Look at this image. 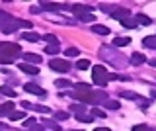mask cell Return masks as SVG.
Instances as JSON below:
<instances>
[{
  "label": "cell",
  "mask_w": 156,
  "mask_h": 131,
  "mask_svg": "<svg viewBox=\"0 0 156 131\" xmlns=\"http://www.w3.org/2000/svg\"><path fill=\"white\" fill-rule=\"evenodd\" d=\"M92 10H94V8L88 6V4H74V6H72V12H74L76 16H80V14H92Z\"/></svg>",
  "instance_id": "8992f818"
},
{
  "label": "cell",
  "mask_w": 156,
  "mask_h": 131,
  "mask_svg": "<svg viewBox=\"0 0 156 131\" xmlns=\"http://www.w3.org/2000/svg\"><path fill=\"white\" fill-rule=\"evenodd\" d=\"M22 108L26 110H35V111H41V114H49V108H45V106H35V104H29V102H22Z\"/></svg>",
  "instance_id": "52a82bcc"
},
{
  "label": "cell",
  "mask_w": 156,
  "mask_h": 131,
  "mask_svg": "<svg viewBox=\"0 0 156 131\" xmlns=\"http://www.w3.org/2000/svg\"><path fill=\"white\" fill-rule=\"evenodd\" d=\"M10 20H14V18L10 16V14H0V27H2V26H6V24H8Z\"/></svg>",
  "instance_id": "d4e9b609"
},
{
  "label": "cell",
  "mask_w": 156,
  "mask_h": 131,
  "mask_svg": "<svg viewBox=\"0 0 156 131\" xmlns=\"http://www.w3.org/2000/svg\"><path fill=\"white\" fill-rule=\"evenodd\" d=\"M33 125H37V121L33 119V118H29V119L23 121V127H33Z\"/></svg>",
  "instance_id": "1f68e13d"
},
{
  "label": "cell",
  "mask_w": 156,
  "mask_h": 131,
  "mask_svg": "<svg viewBox=\"0 0 156 131\" xmlns=\"http://www.w3.org/2000/svg\"><path fill=\"white\" fill-rule=\"evenodd\" d=\"M76 119L78 121H84V123H90L94 119V115H88V114H76Z\"/></svg>",
  "instance_id": "d6986e66"
},
{
  "label": "cell",
  "mask_w": 156,
  "mask_h": 131,
  "mask_svg": "<svg viewBox=\"0 0 156 131\" xmlns=\"http://www.w3.org/2000/svg\"><path fill=\"white\" fill-rule=\"evenodd\" d=\"M57 86H61V88L62 86H70V82L68 80H57Z\"/></svg>",
  "instance_id": "e575fe53"
},
{
  "label": "cell",
  "mask_w": 156,
  "mask_h": 131,
  "mask_svg": "<svg viewBox=\"0 0 156 131\" xmlns=\"http://www.w3.org/2000/svg\"><path fill=\"white\" fill-rule=\"evenodd\" d=\"M49 67H51V71H57V72H66L70 69V63L66 59H53L49 63Z\"/></svg>",
  "instance_id": "277c9868"
},
{
  "label": "cell",
  "mask_w": 156,
  "mask_h": 131,
  "mask_svg": "<svg viewBox=\"0 0 156 131\" xmlns=\"http://www.w3.org/2000/svg\"><path fill=\"white\" fill-rule=\"evenodd\" d=\"M136 24H143V26H150V24H152V20H150L148 16H144V14H139V16H136Z\"/></svg>",
  "instance_id": "2e32d148"
},
{
  "label": "cell",
  "mask_w": 156,
  "mask_h": 131,
  "mask_svg": "<svg viewBox=\"0 0 156 131\" xmlns=\"http://www.w3.org/2000/svg\"><path fill=\"white\" fill-rule=\"evenodd\" d=\"M94 115H100V118H105V111H101V110H94Z\"/></svg>",
  "instance_id": "d590c367"
},
{
  "label": "cell",
  "mask_w": 156,
  "mask_h": 131,
  "mask_svg": "<svg viewBox=\"0 0 156 131\" xmlns=\"http://www.w3.org/2000/svg\"><path fill=\"white\" fill-rule=\"evenodd\" d=\"M58 51H61V49H58V45H47L45 47V53H47V55H57Z\"/></svg>",
  "instance_id": "44dd1931"
},
{
  "label": "cell",
  "mask_w": 156,
  "mask_h": 131,
  "mask_svg": "<svg viewBox=\"0 0 156 131\" xmlns=\"http://www.w3.org/2000/svg\"><path fill=\"white\" fill-rule=\"evenodd\" d=\"M94 131H111V129H107V127H96Z\"/></svg>",
  "instance_id": "8d00e7d4"
},
{
  "label": "cell",
  "mask_w": 156,
  "mask_h": 131,
  "mask_svg": "<svg viewBox=\"0 0 156 131\" xmlns=\"http://www.w3.org/2000/svg\"><path fill=\"white\" fill-rule=\"evenodd\" d=\"M143 45L148 47V49H156V35H148L143 39Z\"/></svg>",
  "instance_id": "7c38bea8"
},
{
  "label": "cell",
  "mask_w": 156,
  "mask_h": 131,
  "mask_svg": "<svg viewBox=\"0 0 156 131\" xmlns=\"http://www.w3.org/2000/svg\"><path fill=\"white\" fill-rule=\"evenodd\" d=\"M70 111H76V114H84V111H86V108H84V104H72L70 106Z\"/></svg>",
  "instance_id": "603a6c76"
},
{
  "label": "cell",
  "mask_w": 156,
  "mask_h": 131,
  "mask_svg": "<svg viewBox=\"0 0 156 131\" xmlns=\"http://www.w3.org/2000/svg\"><path fill=\"white\" fill-rule=\"evenodd\" d=\"M23 59L27 63H41V55H37V53H23Z\"/></svg>",
  "instance_id": "4fadbf2b"
},
{
  "label": "cell",
  "mask_w": 156,
  "mask_h": 131,
  "mask_svg": "<svg viewBox=\"0 0 156 131\" xmlns=\"http://www.w3.org/2000/svg\"><path fill=\"white\" fill-rule=\"evenodd\" d=\"M45 39L49 41V45H51V43H53V45H57V37L55 35H45Z\"/></svg>",
  "instance_id": "836d02e7"
},
{
  "label": "cell",
  "mask_w": 156,
  "mask_h": 131,
  "mask_svg": "<svg viewBox=\"0 0 156 131\" xmlns=\"http://www.w3.org/2000/svg\"><path fill=\"white\" fill-rule=\"evenodd\" d=\"M146 63V57L143 53H133L131 55V65H144Z\"/></svg>",
  "instance_id": "30bf717a"
},
{
  "label": "cell",
  "mask_w": 156,
  "mask_h": 131,
  "mask_svg": "<svg viewBox=\"0 0 156 131\" xmlns=\"http://www.w3.org/2000/svg\"><path fill=\"white\" fill-rule=\"evenodd\" d=\"M105 108H109V110H119V102H117V100H105Z\"/></svg>",
  "instance_id": "7402d4cb"
},
{
  "label": "cell",
  "mask_w": 156,
  "mask_h": 131,
  "mask_svg": "<svg viewBox=\"0 0 156 131\" xmlns=\"http://www.w3.org/2000/svg\"><path fill=\"white\" fill-rule=\"evenodd\" d=\"M41 6H43V10H61L62 8V6H58V4H49V2H43Z\"/></svg>",
  "instance_id": "cb8c5ba5"
},
{
  "label": "cell",
  "mask_w": 156,
  "mask_h": 131,
  "mask_svg": "<svg viewBox=\"0 0 156 131\" xmlns=\"http://www.w3.org/2000/svg\"><path fill=\"white\" fill-rule=\"evenodd\" d=\"M22 37H23L26 41H31V43L39 41V35H37V33H31V31H29V33H22Z\"/></svg>",
  "instance_id": "e0dca14e"
},
{
  "label": "cell",
  "mask_w": 156,
  "mask_h": 131,
  "mask_svg": "<svg viewBox=\"0 0 156 131\" xmlns=\"http://www.w3.org/2000/svg\"><path fill=\"white\" fill-rule=\"evenodd\" d=\"M121 24H123L125 27H135V26H136V22L131 20V18H125V20H121Z\"/></svg>",
  "instance_id": "83f0119b"
},
{
  "label": "cell",
  "mask_w": 156,
  "mask_h": 131,
  "mask_svg": "<svg viewBox=\"0 0 156 131\" xmlns=\"http://www.w3.org/2000/svg\"><path fill=\"white\" fill-rule=\"evenodd\" d=\"M20 27H31V24L26 22V20H10L6 26H2L0 30H2V33H14L16 30H20Z\"/></svg>",
  "instance_id": "3957f363"
},
{
  "label": "cell",
  "mask_w": 156,
  "mask_h": 131,
  "mask_svg": "<svg viewBox=\"0 0 156 131\" xmlns=\"http://www.w3.org/2000/svg\"><path fill=\"white\" fill-rule=\"evenodd\" d=\"M111 16L117 18V20H125V18H131V14H129V10H127V8H115Z\"/></svg>",
  "instance_id": "ba28073f"
},
{
  "label": "cell",
  "mask_w": 156,
  "mask_h": 131,
  "mask_svg": "<svg viewBox=\"0 0 156 131\" xmlns=\"http://www.w3.org/2000/svg\"><path fill=\"white\" fill-rule=\"evenodd\" d=\"M78 18V20H82V22H92V20H94V14H80V16H76Z\"/></svg>",
  "instance_id": "484cf974"
},
{
  "label": "cell",
  "mask_w": 156,
  "mask_h": 131,
  "mask_svg": "<svg viewBox=\"0 0 156 131\" xmlns=\"http://www.w3.org/2000/svg\"><path fill=\"white\" fill-rule=\"evenodd\" d=\"M150 67H156V59H152V61H150Z\"/></svg>",
  "instance_id": "74e56055"
},
{
  "label": "cell",
  "mask_w": 156,
  "mask_h": 131,
  "mask_svg": "<svg viewBox=\"0 0 156 131\" xmlns=\"http://www.w3.org/2000/svg\"><path fill=\"white\" fill-rule=\"evenodd\" d=\"M92 78H94V82L98 86H105L107 84V71H105V67L104 65H96L94 69H92Z\"/></svg>",
  "instance_id": "6da1fadb"
},
{
  "label": "cell",
  "mask_w": 156,
  "mask_h": 131,
  "mask_svg": "<svg viewBox=\"0 0 156 131\" xmlns=\"http://www.w3.org/2000/svg\"><path fill=\"white\" fill-rule=\"evenodd\" d=\"M133 131H152V129H150L148 125H135Z\"/></svg>",
  "instance_id": "d6a6232c"
},
{
  "label": "cell",
  "mask_w": 156,
  "mask_h": 131,
  "mask_svg": "<svg viewBox=\"0 0 156 131\" xmlns=\"http://www.w3.org/2000/svg\"><path fill=\"white\" fill-rule=\"evenodd\" d=\"M26 118V111H12L10 114V119L12 121H18V119H23Z\"/></svg>",
  "instance_id": "ffe728a7"
},
{
  "label": "cell",
  "mask_w": 156,
  "mask_h": 131,
  "mask_svg": "<svg viewBox=\"0 0 156 131\" xmlns=\"http://www.w3.org/2000/svg\"><path fill=\"white\" fill-rule=\"evenodd\" d=\"M152 96H154V98H156V92H152Z\"/></svg>",
  "instance_id": "f35d334b"
},
{
  "label": "cell",
  "mask_w": 156,
  "mask_h": 131,
  "mask_svg": "<svg viewBox=\"0 0 156 131\" xmlns=\"http://www.w3.org/2000/svg\"><path fill=\"white\" fill-rule=\"evenodd\" d=\"M20 49H22V47H20L18 43H0V55L10 57V59L18 57L20 55Z\"/></svg>",
  "instance_id": "7a4b0ae2"
},
{
  "label": "cell",
  "mask_w": 156,
  "mask_h": 131,
  "mask_svg": "<svg viewBox=\"0 0 156 131\" xmlns=\"http://www.w3.org/2000/svg\"><path fill=\"white\" fill-rule=\"evenodd\" d=\"M65 53H66V57H78L80 51H78L76 47H68V49H65Z\"/></svg>",
  "instance_id": "4316f807"
},
{
  "label": "cell",
  "mask_w": 156,
  "mask_h": 131,
  "mask_svg": "<svg viewBox=\"0 0 156 131\" xmlns=\"http://www.w3.org/2000/svg\"><path fill=\"white\" fill-rule=\"evenodd\" d=\"M129 43H131V37H115L113 39V45H117V47H125Z\"/></svg>",
  "instance_id": "9a60e30c"
},
{
  "label": "cell",
  "mask_w": 156,
  "mask_h": 131,
  "mask_svg": "<svg viewBox=\"0 0 156 131\" xmlns=\"http://www.w3.org/2000/svg\"><path fill=\"white\" fill-rule=\"evenodd\" d=\"M20 67V71H23V72H27V75H39V69L35 65H27V63H22V65H18Z\"/></svg>",
  "instance_id": "9c48e42d"
},
{
  "label": "cell",
  "mask_w": 156,
  "mask_h": 131,
  "mask_svg": "<svg viewBox=\"0 0 156 131\" xmlns=\"http://www.w3.org/2000/svg\"><path fill=\"white\" fill-rule=\"evenodd\" d=\"M92 31L98 33V35H109V27L107 26H100V24H96V26H92Z\"/></svg>",
  "instance_id": "8fae6325"
},
{
  "label": "cell",
  "mask_w": 156,
  "mask_h": 131,
  "mask_svg": "<svg viewBox=\"0 0 156 131\" xmlns=\"http://www.w3.org/2000/svg\"><path fill=\"white\" fill-rule=\"evenodd\" d=\"M55 118L58 121H62V119H68V111H55Z\"/></svg>",
  "instance_id": "f1b7e54d"
},
{
  "label": "cell",
  "mask_w": 156,
  "mask_h": 131,
  "mask_svg": "<svg viewBox=\"0 0 156 131\" xmlns=\"http://www.w3.org/2000/svg\"><path fill=\"white\" fill-rule=\"evenodd\" d=\"M14 110V104L12 102H6V104H0V115H10V111Z\"/></svg>",
  "instance_id": "5bb4252c"
},
{
  "label": "cell",
  "mask_w": 156,
  "mask_h": 131,
  "mask_svg": "<svg viewBox=\"0 0 156 131\" xmlns=\"http://www.w3.org/2000/svg\"><path fill=\"white\" fill-rule=\"evenodd\" d=\"M23 88H26V92H29V94H37V96H45L47 92L41 88V86H37V84H33V82H27L26 86H23Z\"/></svg>",
  "instance_id": "5b68a950"
},
{
  "label": "cell",
  "mask_w": 156,
  "mask_h": 131,
  "mask_svg": "<svg viewBox=\"0 0 156 131\" xmlns=\"http://www.w3.org/2000/svg\"><path fill=\"white\" fill-rule=\"evenodd\" d=\"M72 131H74V129H72ZM82 131H84V129H82Z\"/></svg>",
  "instance_id": "ab89813d"
},
{
  "label": "cell",
  "mask_w": 156,
  "mask_h": 131,
  "mask_svg": "<svg viewBox=\"0 0 156 131\" xmlns=\"http://www.w3.org/2000/svg\"><path fill=\"white\" fill-rule=\"evenodd\" d=\"M76 69H78V71H86V69H90V61H88V59H80V61L76 63Z\"/></svg>",
  "instance_id": "ac0fdd59"
},
{
  "label": "cell",
  "mask_w": 156,
  "mask_h": 131,
  "mask_svg": "<svg viewBox=\"0 0 156 131\" xmlns=\"http://www.w3.org/2000/svg\"><path fill=\"white\" fill-rule=\"evenodd\" d=\"M121 96L127 98V100H136V94H135V92H121Z\"/></svg>",
  "instance_id": "f546056e"
},
{
  "label": "cell",
  "mask_w": 156,
  "mask_h": 131,
  "mask_svg": "<svg viewBox=\"0 0 156 131\" xmlns=\"http://www.w3.org/2000/svg\"><path fill=\"white\" fill-rule=\"evenodd\" d=\"M0 92H2V94H8V96H16V92H14L12 88H8V86H2Z\"/></svg>",
  "instance_id": "4dcf8cb0"
}]
</instances>
